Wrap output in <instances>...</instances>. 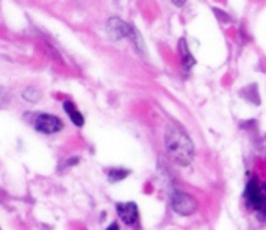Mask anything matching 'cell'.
Returning a JSON list of instances; mask_svg holds the SVG:
<instances>
[{"label": "cell", "instance_id": "2", "mask_svg": "<svg viewBox=\"0 0 266 230\" xmlns=\"http://www.w3.org/2000/svg\"><path fill=\"white\" fill-rule=\"evenodd\" d=\"M244 199L251 208L266 218V183L260 185L257 179L249 180L244 190Z\"/></svg>", "mask_w": 266, "mask_h": 230}, {"label": "cell", "instance_id": "9", "mask_svg": "<svg viewBox=\"0 0 266 230\" xmlns=\"http://www.w3.org/2000/svg\"><path fill=\"white\" fill-rule=\"evenodd\" d=\"M180 50L183 52V66L186 69H189L191 66L194 64V60H193V57H191V53L186 50V46H185V41H180Z\"/></svg>", "mask_w": 266, "mask_h": 230}, {"label": "cell", "instance_id": "4", "mask_svg": "<svg viewBox=\"0 0 266 230\" xmlns=\"http://www.w3.org/2000/svg\"><path fill=\"white\" fill-rule=\"evenodd\" d=\"M33 127L36 131L39 133H46V135H52V133H57L63 128V122L61 119L53 116V115H47V113H41L36 116Z\"/></svg>", "mask_w": 266, "mask_h": 230}, {"label": "cell", "instance_id": "6", "mask_svg": "<svg viewBox=\"0 0 266 230\" xmlns=\"http://www.w3.org/2000/svg\"><path fill=\"white\" fill-rule=\"evenodd\" d=\"M116 210H118V215L119 218L125 224L129 226H133L138 218H140V213H138V207L135 202H122V204H118L116 205Z\"/></svg>", "mask_w": 266, "mask_h": 230}, {"label": "cell", "instance_id": "10", "mask_svg": "<svg viewBox=\"0 0 266 230\" xmlns=\"http://www.w3.org/2000/svg\"><path fill=\"white\" fill-rule=\"evenodd\" d=\"M8 101V93L3 90V88H0V105H3Z\"/></svg>", "mask_w": 266, "mask_h": 230}, {"label": "cell", "instance_id": "11", "mask_svg": "<svg viewBox=\"0 0 266 230\" xmlns=\"http://www.w3.org/2000/svg\"><path fill=\"white\" fill-rule=\"evenodd\" d=\"M106 230H119V226H118V224H111Z\"/></svg>", "mask_w": 266, "mask_h": 230}, {"label": "cell", "instance_id": "8", "mask_svg": "<svg viewBox=\"0 0 266 230\" xmlns=\"http://www.w3.org/2000/svg\"><path fill=\"white\" fill-rule=\"evenodd\" d=\"M130 172L127 171V169H111L110 172H108V179H110V182H121V180H124L127 175H129Z\"/></svg>", "mask_w": 266, "mask_h": 230}, {"label": "cell", "instance_id": "3", "mask_svg": "<svg viewBox=\"0 0 266 230\" xmlns=\"http://www.w3.org/2000/svg\"><path fill=\"white\" fill-rule=\"evenodd\" d=\"M171 205H173V210L177 215L189 216L197 210L199 204L196 201V197H193L191 194H188L185 191H176L171 196Z\"/></svg>", "mask_w": 266, "mask_h": 230}, {"label": "cell", "instance_id": "7", "mask_svg": "<svg viewBox=\"0 0 266 230\" xmlns=\"http://www.w3.org/2000/svg\"><path fill=\"white\" fill-rule=\"evenodd\" d=\"M63 108H65V112L68 113V116L71 117V120H72V122L76 124L77 127H82V125L85 124V117H83V115L79 112L77 107L74 105L72 102L66 101L65 104H63Z\"/></svg>", "mask_w": 266, "mask_h": 230}, {"label": "cell", "instance_id": "5", "mask_svg": "<svg viewBox=\"0 0 266 230\" xmlns=\"http://www.w3.org/2000/svg\"><path fill=\"white\" fill-rule=\"evenodd\" d=\"M106 31H108V35L111 39H121V38H125V36H130L132 33V27L127 25L125 22H122L121 19L118 17H113L108 20V24H106Z\"/></svg>", "mask_w": 266, "mask_h": 230}, {"label": "cell", "instance_id": "1", "mask_svg": "<svg viewBox=\"0 0 266 230\" xmlns=\"http://www.w3.org/2000/svg\"><path fill=\"white\" fill-rule=\"evenodd\" d=\"M165 142L171 158L180 166H188L194 155V146L193 141L185 133V130L178 125H171L166 130Z\"/></svg>", "mask_w": 266, "mask_h": 230}]
</instances>
